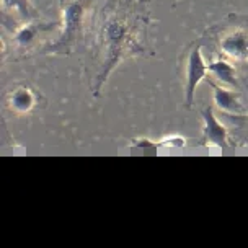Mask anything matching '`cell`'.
Listing matches in <instances>:
<instances>
[{"label":"cell","mask_w":248,"mask_h":248,"mask_svg":"<svg viewBox=\"0 0 248 248\" xmlns=\"http://www.w3.org/2000/svg\"><path fill=\"white\" fill-rule=\"evenodd\" d=\"M61 21H52V23H46L41 20H31L25 21V23L16 25L12 31V44L13 49L21 54L26 52H38V41L43 34L51 33L54 30H59Z\"/></svg>","instance_id":"5b68a950"},{"label":"cell","mask_w":248,"mask_h":248,"mask_svg":"<svg viewBox=\"0 0 248 248\" xmlns=\"http://www.w3.org/2000/svg\"><path fill=\"white\" fill-rule=\"evenodd\" d=\"M149 0H101L83 36V72L93 98L123 61L154 56Z\"/></svg>","instance_id":"6da1fadb"},{"label":"cell","mask_w":248,"mask_h":248,"mask_svg":"<svg viewBox=\"0 0 248 248\" xmlns=\"http://www.w3.org/2000/svg\"><path fill=\"white\" fill-rule=\"evenodd\" d=\"M3 21L12 18L13 28L20 23L39 18V12L33 7L30 0H2Z\"/></svg>","instance_id":"9c48e42d"},{"label":"cell","mask_w":248,"mask_h":248,"mask_svg":"<svg viewBox=\"0 0 248 248\" xmlns=\"http://www.w3.org/2000/svg\"><path fill=\"white\" fill-rule=\"evenodd\" d=\"M185 145H186V140L183 137L173 136V137H167V139L157 142V149L158 147H185Z\"/></svg>","instance_id":"8fae6325"},{"label":"cell","mask_w":248,"mask_h":248,"mask_svg":"<svg viewBox=\"0 0 248 248\" xmlns=\"http://www.w3.org/2000/svg\"><path fill=\"white\" fill-rule=\"evenodd\" d=\"M202 116V136L199 144L204 147H217V149H232L233 142L230 132L219 119L216 118L214 108L207 106L201 111Z\"/></svg>","instance_id":"8992f818"},{"label":"cell","mask_w":248,"mask_h":248,"mask_svg":"<svg viewBox=\"0 0 248 248\" xmlns=\"http://www.w3.org/2000/svg\"><path fill=\"white\" fill-rule=\"evenodd\" d=\"M46 105V98L36 87L28 82L15 83L5 95H3V106L7 111L15 116H26Z\"/></svg>","instance_id":"277c9868"},{"label":"cell","mask_w":248,"mask_h":248,"mask_svg":"<svg viewBox=\"0 0 248 248\" xmlns=\"http://www.w3.org/2000/svg\"><path fill=\"white\" fill-rule=\"evenodd\" d=\"M207 77L214 78L216 82L222 83L225 87L238 88L237 80V70L233 67V62L219 56L209 62V75Z\"/></svg>","instance_id":"30bf717a"},{"label":"cell","mask_w":248,"mask_h":248,"mask_svg":"<svg viewBox=\"0 0 248 248\" xmlns=\"http://www.w3.org/2000/svg\"><path fill=\"white\" fill-rule=\"evenodd\" d=\"M217 51L232 62H248V30L242 26L227 30L217 41Z\"/></svg>","instance_id":"52a82bcc"},{"label":"cell","mask_w":248,"mask_h":248,"mask_svg":"<svg viewBox=\"0 0 248 248\" xmlns=\"http://www.w3.org/2000/svg\"><path fill=\"white\" fill-rule=\"evenodd\" d=\"M101 0H59L61 26L54 41L46 43L38 54L69 56L83 43L87 26Z\"/></svg>","instance_id":"7a4b0ae2"},{"label":"cell","mask_w":248,"mask_h":248,"mask_svg":"<svg viewBox=\"0 0 248 248\" xmlns=\"http://www.w3.org/2000/svg\"><path fill=\"white\" fill-rule=\"evenodd\" d=\"M207 83L212 88L214 93V106L220 113L227 114V116H243L247 114V108L238 100V93H235L230 87H225L222 83H217L214 78L207 77Z\"/></svg>","instance_id":"ba28073f"},{"label":"cell","mask_w":248,"mask_h":248,"mask_svg":"<svg viewBox=\"0 0 248 248\" xmlns=\"http://www.w3.org/2000/svg\"><path fill=\"white\" fill-rule=\"evenodd\" d=\"M183 74H185V105L193 108L196 88L209 75V64L202 57V44L193 41L183 52Z\"/></svg>","instance_id":"3957f363"},{"label":"cell","mask_w":248,"mask_h":248,"mask_svg":"<svg viewBox=\"0 0 248 248\" xmlns=\"http://www.w3.org/2000/svg\"><path fill=\"white\" fill-rule=\"evenodd\" d=\"M237 118H245V119H248V113H247V114H243V116H237Z\"/></svg>","instance_id":"7c38bea8"}]
</instances>
